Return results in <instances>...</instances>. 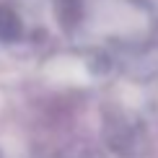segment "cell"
I'll list each match as a JSON object with an SVG mask.
<instances>
[{
	"label": "cell",
	"mask_w": 158,
	"mask_h": 158,
	"mask_svg": "<svg viewBox=\"0 0 158 158\" xmlns=\"http://www.w3.org/2000/svg\"><path fill=\"white\" fill-rule=\"evenodd\" d=\"M23 34V23L18 18L16 10H10L8 5H0V39L3 42H13Z\"/></svg>",
	"instance_id": "obj_1"
}]
</instances>
